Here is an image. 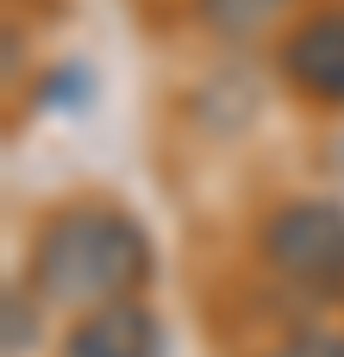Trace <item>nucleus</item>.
<instances>
[{"mask_svg": "<svg viewBox=\"0 0 344 357\" xmlns=\"http://www.w3.org/2000/svg\"><path fill=\"white\" fill-rule=\"evenodd\" d=\"M150 245L119 207H63L31 245V289L50 307H100L144 282Z\"/></svg>", "mask_w": 344, "mask_h": 357, "instance_id": "obj_1", "label": "nucleus"}, {"mask_svg": "<svg viewBox=\"0 0 344 357\" xmlns=\"http://www.w3.org/2000/svg\"><path fill=\"white\" fill-rule=\"evenodd\" d=\"M263 257L295 282H344V207L295 201L263 226Z\"/></svg>", "mask_w": 344, "mask_h": 357, "instance_id": "obj_2", "label": "nucleus"}, {"mask_svg": "<svg viewBox=\"0 0 344 357\" xmlns=\"http://www.w3.org/2000/svg\"><path fill=\"white\" fill-rule=\"evenodd\" d=\"M163 339H157V320L138 307V301H100L75 320V333L63 339V357H157Z\"/></svg>", "mask_w": 344, "mask_h": 357, "instance_id": "obj_3", "label": "nucleus"}, {"mask_svg": "<svg viewBox=\"0 0 344 357\" xmlns=\"http://www.w3.org/2000/svg\"><path fill=\"white\" fill-rule=\"evenodd\" d=\"M282 69L320 94V100H344V13H320L307 19L288 44H282Z\"/></svg>", "mask_w": 344, "mask_h": 357, "instance_id": "obj_4", "label": "nucleus"}, {"mask_svg": "<svg viewBox=\"0 0 344 357\" xmlns=\"http://www.w3.org/2000/svg\"><path fill=\"white\" fill-rule=\"evenodd\" d=\"M282 6H288V0H201V19H207L213 38H232V44H238V38L269 31Z\"/></svg>", "mask_w": 344, "mask_h": 357, "instance_id": "obj_5", "label": "nucleus"}, {"mask_svg": "<svg viewBox=\"0 0 344 357\" xmlns=\"http://www.w3.org/2000/svg\"><path fill=\"white\" fill-rule=\"evenodd\" d=\"M276 357H344V339H332V333H295Z\"/></svg>", "mask_w": 344, "mask_h": 357, "instance_id": "obj_6", "label": "nucleus"}, {"mask_svg": "<svg viewBox=\"0 0 344 357\" xmlns=\"http://www.w3.org/2000/svg\"><path fill=\"white\" fill-rule=\"evenodd\" d=\"M31 339V314H25V295L6 301V357H19V345Z\"/></svg>", "mask_w": 344, "mask_h": 357, "instance_id": "obj_7", "label": "nucleus"}]
</instances>
